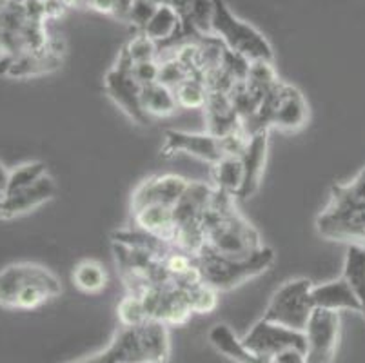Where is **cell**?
Segmentation results:
<instances>
[{"mask_svg": "<svg viewBox=\"0 0 365 363\" xmlns=\"http://www.w3.org/2000/svg\"><path fill=\"white\" fill-rule=\"evenodd\" d=\"M324 238L365 247V168L347 184L331 188L329 204L317 218Z\"/></svg>", "mask_w": 365, "mask_h": 363, "instance_id": "cell-1", "label": "cell"}, {"mask_svg": "<svg viewBox=\"0 0 365 363\" xmlns=\"http://www.w3.org/2000/svg\"><path fill=\"white\" fill-rule=\"evenodd\" d=\"M61 292V280L44 265L21 262L0 269V307L33 311Z\"/></svg>", "mask_w": 365, "mask_h": 363, "instance_id": "cell-2", "label": "cell"}, {"mask_svg": "<svg viewBox=\"0 0 365 363\" xmlns=\"http://www.w3.org/2000/svg\"><path fill=\"white\" fill-rule=\"evenodd\" d=\"M274 251L267 245L247 256H222L217 252L202 247L197 255L198 275L205 285L217 292L233 291L249 280L264 275L274 264Z\"/></svg>", "mask_w": 365, "mask_h": 363, "instance_id": "cell-3", "label": "cell"}, {"mask_svg": "<svg viewBox=\"0 0 365 363\" xmlns=\"http://www.w3.org/2000/svg\"><path fill=\"white\" fill-rule=\"evenodd\" d=\"M211 35L235 55L249 62H274L273 46L255 26L238 19L224 0H215Z\"/></svg>", "mask_w": 365, "mask_h": 363, "instance_id": "cell-4", "label": "cell"}, {"mask_svg": "<svg viewBox=\"0 0 365 363\" xmlns=\"http://www.w3.org/2000/svg\"><path fill=\"white\" fill-rule=\"evenodd\" d=\"M313 285V282L307 278H293L284 282L274 291L262 318L294 331H304L311 312L314 311L313 298H311Z\"/></svg>", "mask_w": 365, "mask_h": 363, "instance_id": "cell-5", "label": "cell"}, {"mask_svg": "<svg viewBox=\"0 0 365 363\" xmlns=\"http://www.w3.org/2000/svg\"><path fill=\"white\" fill-rule=\"evenodd\" d=\"M133 60L122 48L118 53V58L104 78V89L109 98L137 124L145 126L149 122V116L142 109L140 93L142 86L138 84L133 76Z\"/></svg>", "mask_w": 365, "mask_h": 363, "instance_id": "cell-6", "label": "cell"}, {"mask_svg": "<svg viewBox=\"0 0 365 363\" xmlns=\"http://www.w3.org/2000/svg\"><path fill=\"white\" fill-rule=\"evenodd\" d=\"M341 332L340 312L317 309L304 329L307 363H333Z\"/></svg>", "mask_w": 365, "mask_h": 363, "instance_id": "cell-7", "label": "cell"}, {"mask_svg": "<svg viewBox=\"0 0 365 363\" xmlns=\"http://www.w3.org/2000/svg\"><path fill=\"white\" fill-rule=\"evenodd\" d=\"M240 342L249 352L267 359H273L278 352L289 347L305 349L304 331H294L265 318L258 319L257 324L242 336Z\"/></svg>", "mask_w": 365, "mask_h": 363, "instance_id": "cell-8", "label": "cell"}, {"mask_svg": "<svg viewBox=\"0 0 365 363\" xmlns=\"http://www.w3.org/2000/svg\"><path fill=\"white\" fill-rule=\"evenodd\" d=\"M195 156V158L215 164L217 160L224 156L222 151L220 138H217L211 133H189L180 131V129H168L164 133V144H162V155L175 156V155Z\"/></svg>", "mask_w": 365, "mask_h": 363, "instance_id": "cell-9", "label": "cell"}, {"mask_svg": "<svg viewBox=\"0 0 365 363\" xmlns=\"http://www.w3.org/2000/svg\"><path fill=\"white\" fill-rule=\"evenodd\" d=\"M187 178L180 175H155L142 180L131 195V213L145 205L162 204L175 208L189 188Z\"/></svg>", "mask_w": 365, "mask_h": 363, "instance_id": "cell-10", "label": "cell"}, {"mask_svg": "<svg viewBox=\"0 0 365 363\" xmlns=\"http://www.w3.org/2000/svg\"><path fill=\"white\" fill-rule=\"evenodd\" d=\"M55 193V180L51 178L49 173L28 188L6 193L2 202H0V220H11L16 216L28 215V213L35 211L36 208L44 205L46 202L53 200Z\"/></svg>", "mask_w": 365, "mask_h": 363, "instance_id": "cell-11", "label": "cell"}, {"mask_svg": "<svg viewBox=\"0 0 365 363\" xmlns=\"http://www.w3.org/2000/svg\"><path fill=\"white\" fill-rule=\"evenodd\" d=\"M182 22V42L211 35L215 0H168Z\"/></svg>", "mask_w": 365, "mask_h": 363, "instance_id": "cell-12", "label": "cell"}, {"mask_svg": "<svg viewBox=\"0 0 365 363\" xmlns=\"http://www.w3.org/2000/svg\"><path fill=\"white\" fill-rule=\"evenodd\" d=\"M269 148V131H258L249 136L247 145L240 155L242 165H244V184H242L238 198H251L258 191L264 176L265 160H267Z\"/></svg>", "mask_w": 365, "mask_h": 363, "instance_id": "cell-13", "label": "cell"}, {"mask_svg": "<svg viewBox=\"0 0 365 363\" xmlns=\"http://www.w3.org/2000/svg\"><path fill=\"white\" fill-rule=\"evenodd\" d=\"M311 298L317 309H327V311H353L360 312V304L356 296L351 291L349 284L345 282L344 276L325 284L313 285L311 289Z\"/></svg>", "mask_w": 365, "mask_h": 363, "instance_id": "cell-14", "label": "cell"}, {"mask_svg": "<svg viewBox=\"0 0 365 363\" xmlns=\"http://www.w3.org/2000/svg\"><path fill=\"white\" fill-rule=\"evenodd\" d=\"M142 33L158 46V51L182 44V22L175 9L168 4L158 6Z\"/></svg>", "mask_w": 365, "mask_h": 363, "instance_id": "cell-15", "label": "cell"}, {"mask_svg": "<svg viewBox=\"0 0 365 363\" xmlns=\"http://www.w3.org/2000/svg\"><path fill=\"white\" fill-rule=\"evenodd\" d=\"M173 209L175 208L162 204L145 205V208L131 213L133 222L140 231L171 242L173 232H175V211Z\"/></svg>", "mask_w": 365, "mask_h": 363, "instance_id": "cell-16", "label": "cell"}, {"mask_svg": "<svg viewBox=\"0 0 365 363\" xmlns=\"http://www.w3.org/2000/svg\"><path fill=\"white\" fill-rule=\"evenodd\" d=\"M209 344L213 345L220 354L225 358L233 359L235 363H274L273 359L260 358V356L249 352L247 349L242 345L240 338L235 334L231 329L225 324H217L207 334Z\"/></svg>", "mask_w": 365, "mask_h": 363, "instance_id": "cell-17", "label": "cell"}, {"mask_svg": "<svg viewBox=\"0 0 365 363\" xmlns=\"http://www.w3.org/2000/svg\"><path fill=\"white\" fill-rule=\"evenodd\" d=\"M211 178L215 189L237 198L244 184V165L240 156L224 155L215 164H211Z\"/></svg>", "mask_w": 365, "mask_h": 363, "instance_id": "cell-18", "label": "cell"}, {"mask_svg": "<svg viewBox=\"0 0 365 363\" xmlns=\"http://www.w3.org/2000/svg\"><path fill=\"white\" fill-rule=\"evenodd\" d=\"M140 102L145 115L157 116V118L171 116L178 109L175 91L168 86L160 84V82H151V84L142 86Z\"/></svg>", "mask_w": 365, "mask_h": 363, "instance_id": "cell-19", "label": "cell"}, {"mask_svg": "<svg viewBox=\"0 0 365 363\" xmlns=\"http://www.w3.org/2000/svg\"><path fill=\"white\" fill-rule=\"evenodd\" d=\"M341 276L356 296L360 304V315L365 318V247L347 245Z\"/></svg>", "mask_w": 365, "mask_h": 363, "instance_id": "cell-20", "label": "cell"}, {"mask_svg": "<svg viewBox=\"0 0 365 363\" xmlns=\"http://www.w3.org/2000/svg\"><path fill=\"white\" fill-rule=\"evenodd\" d=\"M71 280L78 291L86 292V295H97V292H102L108 287L109 276L101 262H97V260H82L73 269Z\"/></svg>", "mask_w": 365, "mask_h": 363, "instance_id": "cell-21", "label": "cell"}, {"mask_svg": "<svg viewBox=\"0 0 365 363\" xmlns=\"http://www.w3.org/2000/svg\"><path fill=\"white\" fill-rule=\"evenodd\" d=\"M177 96L178 108L185 109H204L207 102L209 89L202 76H189L180 86L173 89Z\"/></svg>", "mask_w": 365, "mask_h": 363, "instance_id": "cell-22", "label": "cell"}, {"mask_svg": "<svg viewBox=\"0 0 365 363\" xmlns=\"http://www.w3.org/2000/svg\"><path fill=\"white\" fill-rule=\"evenodd\" d=\"M44 175H48V168H46L44 162H26V164H21L19 168L9 171V182L6 193L28 188V185L35 184L36 180H41Z\"/></svg>", "mask_w": 365, "mask_h": 363, "instance_id": "cell-23", "label": "cell"}, {"mask_svg": "<svg viewBox=\"0 0 365 363\" xmlns=\"http://www.w3.org/2000/svg\"><path fill=\"white\" fill-rule=\"evenodd\" d=\"M185 289H187L189 302H191L195 315H209V312H213L217 309L218 292L209 287V285H205L202 280H198L195 284L185 285Z\"/></svg>", "mask_w": 365, "mask_h": 363, "instance_id": "cell-24", "label": "cell"}, {"mask_svg": "<svg viewBox=\"0 0 365 363\" xmlns=\"http://www.w3.org/2000/svg\"><path fill=\"white\" fill-rule=\"evenodd\" d=\"M117 316L120 327H137L149 319L142 298L137 295H128L125 298H122L117 307Z\"/></svg>", "mask_w": 365, "mask_h": 363, "instance_id": "cell-25", "label": "cell"}, {"mask_svg": "<svg viewBox=\"0 0 365 363\" xmlns=\"http://www.w3.org/2000/svg\"><path fill=\"white\" fill-rule=\"evenodd\" d=\"M125 53L129 55V58L133 60V64L137 62H148V60H157L158 55V46L153 42L151 39L144 35V33H137L129 40L128 44L124 46Z\"/></svg>", "mask_w": 365, "mask_h": 363, "instance_id": "cell-26", "label": "cell"}, {"mask_svg": "<svg viewBox=\"0 0 365 363\" xmlns=\"http://www.w3.org/2000/svg\"><path fill=\"white\" fill-rule=\"evenodd\" d=\"M158 6L151 4L149 0H131V6L128 9V15H125V22L137 29V33L144 31V28L148 26V22L151 20L153 13L157 11Z\"/></svg>", "mask_w": 365, "mask_h": 363, "instance_id": "cell-27", "label": "cell"}, {"mask_svg": "<svg viewBox=\"0 0 365 363\" xmlns=\"http://www.w3.org/2000/svg\"><path fill=\"white\" fill-rule=\"evenodd\" d=\"M158 60H148V62H137L133 64V76L140 86L151 84V82H157L158 80Z\"/></svg>", "mask_w": 365, "mask_h": 363, "instance_id": "cell-28", "label": "cell"}, {"mask_svg": "<svg viewBox=\"0 0 365 363\" xmlns=\"http://www.w3.org/2000/svg\"><path fill=\"white\" fill-rule=\"evenodd\" d=\"M274 363H307V358H305V349L300 347H289L285 351L278 352L273 358Z\"/></svg>", "mask_w": 365, "mask_h": 363, "instance_id": "cell-29", "label": "cell"}, {"mask_svg": "<svg viewBox=\"0 0 365 363\" xmlns=\"http://www.w3.org/2000/svg\"><path fill=\"white\" fill-rule=\"evenodd\" d=\"M9 171H11V169H8L2 162H0V202H2V198H4L6 195V189H8Z\"/></svg>", "mask_w": 365, "mask_h": 363, "instance_id": "cell-30", "label": "cell"}, {"mask_svg": "<svg viewBox=\"0 0 365 363\" xmlns=\"http://www.w3.org/2000/svg\"><path fill=\"white\" fill-rule=\"evenodd\" d=\"M149 2H151V4H155V6H162V4H168V0H149Z\"/></svg>", "mask_w": 365, "mask_h": 363, "instance_id": "cell-31", "label": "cell"}]
</instances>
